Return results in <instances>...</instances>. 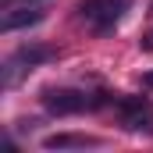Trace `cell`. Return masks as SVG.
Listing matches in <instances>:
<instances>
[{
    "mask_svg": "<svg viewBox=\"0 0 153 153\" xmlns=\"http://www.w3.org/2000/svg\"><path fill=\"white\" fill-rule=\"evenodd\" d=\"M128 4L132 0H82L78 4V18L89 29H96V32H111L117 22L125 18Z\"/></svg>",
    "mask_w": 153,
    "mask_h": 153,
    "instance_id": "obj_1",
    "label": "cell"
},
{
    "mask_svg": "<svg viewBox=\"0 0 153 153\" xmlns=\"http://www.w3.org/2000/svg\"><path fill=\"white\" fill-rule=\"evenodd\" d=\"M46 4L50 0H11L4 7L0 29L4 32H14V29H25V25H39L46 18Z\"/></svg>",
    "mask_w": 153,
    "mask_h": 153,
    "instance_id": "obj_2",
    "label": "cell"
},
{
    "mask_svg": "<svg viewBox=\"0 0 153 153\" xmlns=\"http://www.w3.org/2000/svg\"><path fill=\"white\" fill-rule=\"evenodd\" d=\"M39 100H43V107L50 114H57V117H68V114H78V111L93 107V100L85 93H78V89H43Z\"/></svg>",
    "mask_w": 153,
    "mask_h": 153,
    "instance_id": "obj_3",
    "label": "cell"
},
{
    "mask_svg": "<svg viewBox=\"0 0 153 153\" xmlns=\"http://www.w3.org/2000/svg\"><path fill=\"white\" fill-rule=\"evenodd\" d=\"M57 57V50L53 46H43V43H25V46H18V53L11 57L18 68H39V64H46V61H53Z\"/></svg>",
    "mask_w": 153,
    "mask_h": 153,
    "instance_id": "obj_4",
    "label": "cell"
},
{
    "mask_svg": "<svg viewBox=\"0 0 153 153\" xmlns=\"http://www.w3.org/2000/svg\"><path fill=\"white\" fill-rule=\"evenodd\" d=\"M85 146H100V139L78 135V132H57L43 139V150H85Z\"/></svg>",
    "mask_w": 153,
    "mask_h": 153,
    "instance_id": "obj_5",
    "label": "cell"
},
{
    "mask_svg": "<svg viewBox=\"0 0 153 153\" xmlns=\"http://www.w3.org/2000/svg\"><path fill=\"white\" fill-rule=\"evenodd\" d=\"M139 46H143V50H153V32H146V36L139 39Z\"/></svg>",
    "mask_w": 153,
    "mask_h": 153,
    "instance_id": "obj_6",
    "label": "cell"
},
{
    "mask_svg": "<svg viewBox=\"0 0 153 153\" xmlns=\"http://www.w3.org/2000/svg\"><path fill=\"white\" fill-rule=\"evenodd\" d=\"M143 85H146V89H153V71H143Z\"/></svg>",
    "mask_w": 153,
    "mask_h": 153,
    "instance_id": "obj_7",
    "label": "cell"
},
{
    "mask_svg": "<svg viewBox=\"0 0 153 153\" xmlns=\"http://www.w3.org/2000/svg\"><path fill=\"white\" fill-rule=\"evenodd\" d=\"M150 14H153V0H150Z\"/></svg>",
    "mask_w": 153,
    "mask_h": 153,
    "instance_id": "obj_8",
    "label": "cell"
}]
</instances>
